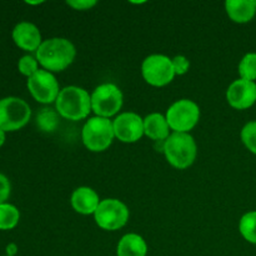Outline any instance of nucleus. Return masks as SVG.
Instances as JSON below:
<instances>
[{
  "label": "nucleus",
  "mask_w": 256,
  "mask_h": 256,
  "mask_svg": "<svg viewBox=\"0 0 256 256\" xmlns=\"http://www.w3.org/2000/svg\"><path fill=\"white\" fill-rule=\"evenodd\" d=\"M76 50L70 40L64 38H52L44 40L36 50V60L44 70L62 72L75 59Z\"/></svg>",
  "instance_id": "1"
},
{
  "label": "nucleus",
  "mask_w": 256,
  "mask_h": 256,
  "mask_svg": "<svg viewBox=\"0 0 256 256\" xmlns=\"http://www.w3.org/2000/svg\"><path fill=\"white\" fill-rule=\"evenodd\" d=\"M56 112L68 120H82L92 112V95L79 86H66L60 90L56 102Z\"/></svg>",
  "instance_id": "2"
},
{
  "label": "nucleus",
  "mask_w": 256,
  "mask_h": 256,
  "mask_svg": "<svg viewBox=\"0 0 256 256\" xmlns=\"http://www.w3.org/2000/svg\"><path fill=\"white\" fill-rule=\"evenodd\" d=\"M162 152L172 166L186 169L192 166L196 159L198 146L189 132H172L164 142Z\"/></svg>",
  "instance_id": "3"
},
{
  "label": "nucleus",
  "mask_w": 256,
  "mask_h": 256,
  "mask_svg": "<svg viewBox=\"0 0 256 256\" xmlns=\"http://www.w3.org/2000/svg\"><path fill=\"white\" fill-rule=\"evenodd\" d=\"M114 138V125L112 120L106 118H90L82 128V142L90 152H104L112 145Z\"/></svg>",
  "instance_id": "4"
},
{
  "label": "nucleus",
  "mask_w": 256,
  "mask_h": 256,
  "mask_svg": "<svg viewBox=\"0 0 256 256\" xmlns=\"http://www.w3.org/2000/svg\"><path fill=\"white\" fill-rule=\"evenodd\" d=\"M32 109L25 100L16 96L0 99V129L5 132L20 130L29 122Z\"/></svg>",
  "instance_id": "5"
},
{
  "label": "nucleus",
  "mask_w": 256,
  "mask_h": 256,
  "mask_svg": "<svg viewBox=\"0 0 256 256\" xmlns=\"http://www.w3.org/2000/svg\"><path fill=\"white\" fill-rule=\"evenodd\" d=\"M165 118L174 132H189L199 122V105L189 99L178 100L168 109Z\"/></svg>",
  "instance_id": "6"
},
{
  "label": "nucleus",
  "mask_w": 256,
  "mask_h": 256,
  "mask_svg": "<svg viewBox=\"0 0 256 256\" xmlns=\"http://www.w3.org/2000/svg\"><path fill=\"white\" fill-rule=\"evenodd\" d=\"M122 106V92L115 84H102L92 94V110L96 116H114Z\"/></svg>",
  "instance_id": "7"
},
{
  "label": "nucleus",
  "mask_w": 256,
  "mask_h": 256,
  "mask_svg": "<svg viewBox=\"0 0 256 256\" xmlns=\"http://www.w3.org/2000/svg\"><path fill=\"white\" fill-rule=\"evenodd\" d=\"M95 222L102 230L122 229L129 220V209L124 202L118 199L102 200L94 214Z\"/></svg>",
  "instance_id": "8"
},
{
  "label": "nucleus",
  "mask_w": 256,
  "mask_h": 256,
  "mask_svg": "<svg viewBox=\"0 0 256 256\" xmlns=\"http://www.w3.org/2000/svg\"><path fill=\"white\" fill-rule=\"evenodd\" d=\"M142 78L152 86H165L174 79L175 72L170 58L162 54L148 56L142 65Z\"/></svg>",
  "instance_id": "9"
},
{
  "label": "nucleus",
  "mask_w": 256,
  "mask_h": 256,
  "mask_svg": "<svg viewBox=\"0 0 256 256\" xmlns=\"http://www.w3.org/2000/svg\"><path fill=\"white\" fill-rule=\"evenodd\" d=\"M28 89L32 96L42 104H52L59 96V84L54 75L44 69H39L28 79Z\"/></svg>",
  "instance_id": "10"
},
{
  "label": "nucleus",
  "mask_w": 256,
  "mask_h": 256,
  "mask_svg": "<svg viewBox=\"0 0 256 256\" xmlns=\"http://www.w3.org/2000/svg\"><path fill=\"white\" fill-rule=\"evenodd\" d=\"M115 138L122 142H136L144 135V119L135 112H122L112 122Z\"/></svg>",
  "instance_id": "11"
},
{
  "label": "nucleus",
  "mask_w": 256,
  "mask_h": 256,
  "mask_svg": "<svg viewBox=\"0 0 256 256\" xmlns=\"http://www.w3.org/2000/svg\"><path fill=\"white\" fill-rule=\"evenodd\" d=\"M226 100L234 109H249L256 102V82L238 79L226 90Z\"/></svg>",
  "instance_id": "12"
},
{
  "label": "nucleus",
  "mask_w": 256,
  "mask_h": 256,
  "mask_svg": "<svg viewBox=\"0 0 256 256\" xmlns=\"http://www.w3.org/2000/svg\"><path fill=\"white\" fill-rule=\"evenodd\" d=\"M12 38L16 46L25 52H36L42 45V34L36 25L29 22H22L12 29Z\"/></svg>",
  "instance_id": "13"
},
{
  "label": "nucleus",
  "mask_w": 256,
  "mask_h": 256,
  "mask_svg": "<svg viewBox=\"0 0 256 256\" xmlns=\"http://www.w3.org/2000/svg\"><path fill=\"white\" fill-rule=\"evenodd\" d=\"M99 204V195L92 188H78L76 190H74L72 195V209L82 215L95 214Z\"/></svg>",
  "instance_id": "14"
},
{
  "label": "nucleus",
  "mask_w": 256,
  "mask_h": 256,
  "mask_svg": "<svg viewBox=\"0 0 256 256\" xmlns=\"http://www.w3.org/2000/svg\"><path fill=\"white\" fill-rule=\"evenodd\" d=\"M225 10L234 22H249L256 14L255 0H228Z\"/></svg>",
  "instance_id": "15"
},
{
  "label": "nucleus",
  "mask_w": 256,
  "mask_h": 256,
  "mask_svg": "<svg viewBox=\"0 0 256 256\" xmlns=\"http://www.w3.org/2000/svg\"><path fill=\"white\" fill-rule=\"evenodd\" d=\"M169 129L166 118L159 112H152L144 119V134L155 142H165L170 135Z\"/></svg>",
  "instance_id": "16"
},
{
  "label": "nucleus",
  "mask_w": 256,
  "mask_h": 256,
  "mask_svg": "<svg viewBox=\"0 0 256 256\" xmlns=\"http://www.w3.org/2000/svg\"><path fill=\"white\" fill-rule=\"evenodd\" d=\"M146 242L138 234L124 235L118 244V256H146Z\"/></svg>",
  "instance_id": "17"
},
{
  "label": "nucleus",
  "mask_w": 256,
  "mask_h": 256,
  "mask_svg": "<svg viewBox=\"0 0 256 256\" xmlns=\"http://www.w3.org/2000/svg\"><path fill=\"white\" fill-rule=\"evenodd\" d=\"M20 212L15 205L4 202L0 205V230H12L19 224Z\"/></svg>",
  "instance_id": "18"
},
{
  "label": "nucleus",
  "mask_w": 256,
  "mask_h": 256,
  "mask_svg": "<svg viewBox=\"0 0 256 256\" xmlns=\"http://www.w3.org/2000/svg\"><path fill=\"white\" fill-rule=\"evenodd\" d=\"M239 232L246 242L256 245V212L242 215L239 222Z\"/></svg>",
  "instance_id": "19"
},
{
  "label": "nucleus",
  "mask_w": 256,
  "mask_h": 256,
  "mask_svg": "<svg viewBox=\"0 0 256 256\" xmlns=\"http://www.w3.org/2000/svg\"><path fill=\"white\" fill-rule=\"evenodd\" d=\"M36 125L42 132H54L59 125V114L52 109H42L38 112Z\"/></svg>",
  "instance_id": "20"
},
{
  "label": "nucleus",
  "mask_w": 256,
  "mask_h": 256,
  "mask_svg": "<svg viewBox=\"0 0 256 256\" xmlns=\"http://www.w3.org/2000/svg\"><path fill=\"white\" fill-rule=\"evenodd\" d=\"M240 79L254 82L256 80V52H248L239 64Z\"/></svg>",
  "instance_id": "21"
},
{
  "label": "nucleus",
  "mask_w": 256,
  "mask_h": 256,
  "mask_svg": "<svg viewBox=\"0 0 256 256\" xmlns=\"http://www.w3.org/2000/svg\"><path fill=\"white\" fill-rule=\"evenodd\" d=\"M242 142L245 146L256 155V120L254 122H249L248 124L244 125L242 129Z\"/></svg>",
  "instance_id": "22"
},
{
  "label": "nucleus",
  "mask_w": 256,
  "mask_h": 256,
  "mask_svg": "<svg viewBox=\"0 0 256 256\" xmlns=\"http://www.w3.org/2000/svg\"><path fill=\"white\" fill-rule=\"evenodd\" d=\"M18 69H19L20 74L29 79L39 70V62H38L36 58L32 56V55H24L19 59Z\"/></svg>",
  "instance_id": "23"
},
{
  "label": "nucleus",
  "mask_w": 256,
  "mask_h": 256,
  "mask_svg": "<svg viewBox=\"0 0 256 256\" xmlns=\"http://www.w3.org/2000/svg\"><path fill=\"white\" fill-rule=\"evenodd\" d=\"M172 66H174L175 75H184L189 72L190 62L184 55H178V56L172 58Z\"/></svg>",
  "instance_id": "24"
},
{
  "label": "nucleus",
  "mask_w": 256,
  "mask_h": 256,
  "mask_svg": "<svg viewBox=\"0 0 256 256\" xmlns=\"http://www.w3.org/2000/svg\"><path fill=\"white\" fill-rule=\"evenodd\" d=\"M10 192H12V185H10L9 179L0 172V205L6 202L10 196Z\"/></svg>",
  "instance_id": "25"
},
{
  "label": "nucleus",
  "mask_w": 256,
  "mask_h": 256,
  "mask_svg": "<svg viewBox=\"0 0 256 256\" xmlns=\"http://www.w3.org/2000/svg\"><path fill=\"white\" fill-rule=\"evenodd\" d=\"M66 4L74 10H90L96 5L95 0H69Z\"/></svg>",
  "instance_id": "26"
},
{
  "label": "nucleus",
  "mask_w": 256,
  "mask_h": 256,
  "mask_svg": "<svg viewBox=\"0 0 256 256\" xmlns=\"http://www.w3.org/2000/svg\"><path fill=\"white\" fill-rule=\"evenodd\" d=\"M18 252V246L15 244H9L6 246V256H14Z\"/></svg>",
  "instance_id": "27"
},
{
  "label": "nucleus",
  "mask_w": 256,
  "mask_h": 256,
  "mask_svg": "<svg viewBox=\"0 0 256 256\" xmlns=\"http://www.w3.org/2000/svg\"><path fill=\"white\" fill-rule=\"evenodd\" d=\"M6 132H2V129H0V148L2 146V145H4V142H5V139H6Z\"/></svg>",
  "instance_id": "28"
},
{
  "label": "nucleus",
  "mask_w": 256,
  "mask_h": 256,
  "mask_svg": "<svg viewBox=\"0 0 256 256\" xmlns=\"http://www.w3.org/2000/svg\"><path fill=\"white\" fill-rule=\"evenodd\" d=\"M28 2V4H32V5H38V4H42V2Z\"/></svg>",
  "instance_id": "29"
},
{
  "label": "nucleus",
  "mask_w": 256,
  "mask_h": 256,
  "mask_svg": "<svg viewBox=\"0 0 256 256\" xmlns=\"http://www.w3.org/2000/svg\"><path fill=\"white\" fill-rule=\"evenodd\" d=\"M255 5H256V0H255Z\"/></svg>",
  "instance_id": "30"
}]
</instances>
